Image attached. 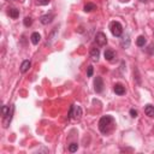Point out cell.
I'll return each mask as SVG.
<instances>
[{"label":"cell","instance_id":"cell-9","mask_svg":"<svg viewBox=\"0 0 154 154\" xmlns=\"http://www.w3.org/2000/svg\"><path fill=\"white\" fill-rule=\"evenodd\" d=\"M30 66H32V63H30V60H24L22 65H20V72L22 74H25L27 71L30 69Z\"/></svg>","mask_w":154,"mask_h":154},{"label":"cell","instance_id":"cell-25","mask_svg":"<svg viewBox=\"0 0 154 154\" xmlns=\"http://www.w3.org/2000/svg\"><path fill=\"white\" fill-rule=\"evenodd\" d=\"M120 1H129V0H120Z\"/></svg>","mask_w":154,"mask_h":154},{"label":"cell","instance_id":"cell-19","mask_svg":"<svg viewBox=\"0 0 154 154\" xmlns=\"http://www.w3.org/2000/svg\"><path fill=\"white\" fill-rule=\"evenodd\" d=\"M77 149H78V145H77V143H71V145L69 146V150H70L71 153L76 152Z\"/></svg>","mask_w":154,"mask_h":154},{"label":"cell","instance_id":"cell-11","mask_svg":"<svg viewBox=\"0 0 154 154\" xmlns=\"http://www.w3.org/2000/svg\"><path fill=\"white\" fill-rule=\"evenodd\" d=\"M104 56H105V59L108 60V61H112V60L115 59V52L112 49H106Z\"/></svg>","mask_w":154,"mask_h":154},{"label":"cell","instance_id":"cell-16","mask_svg":"<svg viewBox=\"0 0 154 154\" xmlns=\"http://www.w3.org/2000/svg\"><path fill=\"white\" fill-rule=\"evenodd\" d=\"M94 10H96V5L95 4H91V3L86 4V6H84V11L86 12H91V11H94Z\"/></svg>","mask_w":154,"mask_h":154},{"label":"cell","instance_id":"cell-5","mask_svg":"<svg viewBox=\"0 0 154 154\" xmlns=\"http://www.w3.org/2000/svg\"><path fill=\"white\" fill-rule=\"evenodd\" d=\"M95 42L99 45V46H105L107 44V37L104 33H98L96 36H95Z\"/></svg>","mask_w":154,"mask_h":154},{"label":"cell","instance_id":"cell-14","mask_svg":"<svg viewBox=\"0 0 154 154\" xmlns=\"http://www.w3.org/2000/svg\"><path fill=\"white\" fill-rule=\"evenodd\" d=\"M8 16L12 17L13 19H16L19 16V11H18L17 8H8Z\"/></svg>","mask_w":154,"mask_h":154},{"label":"cell","instance_id":"cell-18","mask_svg":"<svg viewBox=\"0 0 154 154\" xmlns=\"http://www.w3.org/2000/svg\"><path fill=\"white\" fill-rule=\"evenodd\" d=\"M23 23H24V25H25V27H30V25L33 24V19L30 18V17H25V18H24V20H23Z\"/></svg>","mask_w":154,"mask_h":154},{"label":"cell","instance_id":"cell-13","mask_svg":"<svg viewBox=\"0 0 154 154\" xmlns=\"http://www.w3.org/2000/svg\"><path fill=\"white\" fill-rule=\"evenodd\" d=\"M145 112H146V115L148 117H154V106L152 105H147L145 107Z\"/></svg>","mask_w":154,"mask_h":154},{"label":"cell","instance_id":"cell-10","mask_svg":"<svg viewBox=\"0 0 154 154\" xmlns=\"http://www.w3.org/2000/svg\"><path fill=\"white\" fill-rule=\"evenodd\" d=\"M115 93L116 94H118V95H123V94H125V88H124V86L123 84H120V83H117L116 86H115Z\"/></svg>","mask_w":154,"mask_h":154},{"label":"cell","instance_id":"cell-3","mask_svg":"<svg viewBox=\"0 0 154 154\" xmlns=\"http://www.w3.org/2000/svg\"><path fill=\"white\" fill-rule=\"evenodd\" d=\"M82 116V110L79 106H76V105H72L70 107V111H69V119L70 118H75V119H79Z\"/></svg>","mask_w":154,"mask_h":154},{"label":"cell","instance_id":"cell-20","mask_svg":"<svg viewBox=\"0 0 154 154\" xmlns=\"http://www.w3.org/2000/svg\"><path fill=\"white\" fill-rule=\"evenodd\" d=\"M10 110H11V107H10V106H4V107L1 108V113H3V116H4V117L8 115Z\"/></svg>","mask_w":154,"mask_h":154},{"label":"cell","instance_id":"cell-21","mask_svg":"<svg viewBox=\"0 0 154 154\" xmlns=\"http://www.w3.org/2000/svg\"><path fill=\"white\" fill-rule=\"evenodd\" d=\"M93 72H94L93 66L89 65V66H88V70H87V76H88V77H91V76H93Z\"/></svg>","mask_w":154,"mask_h":154},{"label":"cell","instance_id":"cell-23","mask_svg":"<svg viewBox=\"0 0 154 154\" xmlns=\"http://www.w3.org/2000/svg\"><path fill=\"white\" fill-rule=\"evenodd\" d=\"M41 5H47V4H49V0H40L39 1Z\"/></svg>","mask_w":154,"mask_h":154},{"label":"cell","instance_id":"cell-22","mask_svg":"<svg viewBox=\"0 0 154 154\" xmlns=\"http://www.w3.org/2000/svg\"><path fill=\"white\" fill-rule=\"evenodd\" d=\"M130 116H131L132 118H136V117H137V111L134 110V108H131V110H130Z\"/></svg>","mask_w":154,"mask_h":154},{"label":"cell","instance_id":"cell-24","mask_svg":"<svg viewBox=\"0 0 154 154\" xmlns=\"http://www.w3.org/2000/svg\"><path fill=\"white\" fill-rule=\"evenodd\" d=\"M140 1H142V3H145V1H147V0H140Z\"/></svg>","mask_w":154,"mask_h":154},{"label":"cell","instance_id":"cell-7","mask_svg":"<svg viewBox=\"0 0 154 154\" xmlns=\"http://www.w3.org/2000/svg\"><path fill=\"white\" fill-rule=\"evenodd\" d=\"M53 18H54V16H53L52 13H49V15H44V16L40 17V22L46 25V24H49L51 22H52Z\"/></svg>","mask_w":154,"mask_h":154},{"label":"cell","instance_id":"cell-12","mask_svg":"<svg viewBox=\"0 0 154 154\" xmlns=\"http://www.w3.org/2000/svg\"><path fill=\"white\" fill-rule=\"evenodd\" d=\"M30 40H32V42L34 45H37L40 42V40H41V35L39 33H33L32 36H30Z\"/></svg>","mask_w":154,"mask_h":154},{"label":"cell","instance_id":"cell-1","mask_svg":"<svg viewBox=\"0 0 154 154\" xmlns=\"http://www.w3.org/2000/svg\"><path fill=\"white\" fill-rule=\"evenodd\" d=\"M115 128V119L112 116H104L99 120V130L102 134H110Z\"/></svg>","mask_w":154,"mask_h":154},{"label":"cell","instance_id":"cell-2","mask_svg":"<svg viewBox=\"0 0 154 154\" xmlns=\"http://www.w3.org/2000/svg\"><path fill=\"white\" fill-rule=\"evenodd\" d=\"M110 30H111L112 35L116 36V37H119L123 34V27H122V24L119 22H116V20H115V22H111Z\"/></svg>","mask_w":154,"mask_h":154},{"label":"cell","instance_id":"cell-6","mask_svg":"<svg viewBox=\"0 0 154 154\" xmlns=\"http://www.w3.org/2000/svg\"><path fill=\"white\" fill-rule=\"evenodd\" d=\"M13 111H15V107H13V106H11V110H10L8 115L4 117V127H5V128H7V127H8V124L11 123V120H12V115H13Z\"/></svg>","mask_w":154,"mask_h":154},{"label":"cell","instance_id":"cell-8","mask_svg":"<svg viewBox=\"0 0 154 154\" xmlns=\"http://www.w3.org/2000/svg\"><path fill=\"white\" fill-rule=\"evenodd\" d=\"M99 57H100V51H99V48H91L90 49V58H91V60L93 61H98L99 60Z\"/></svg>","mask_w":154,"mask_h":154},{"label":"cell","instance_id":"cell-17","mask_svg":"<svg viewBox=\"0 0 154 154\" xmlns=\"http://www.w3.org/2000/svg\"><path fill=\"white\" fill-rule=\"evenodd\" d=\"M129 45H130V39H129V35H127V36L123 37V40H122V46L124 47V48H128Z\"/></svg>","mask_w":154,"mask_h":154},{"label":"cell","instance_id":"cell-4","mask_svg":"<svg viewBox=\"0 0 154 154\" xmlns=\"http://www.w3.org/2000/svg\"><path fill=\"white\" fill-rule=\"evenodd\" d=\"M94 89L96 93H101L102 89H104V81L100 76H96L94 79Z\"/></svg>","mask_w":154,"mask_h":154},{"label":"cell","instance_id":"cell-15","mask_svg":"<svg viewBox=\"0 0 154 154\" xmlns=\"http://www.w3.org/2000/svg\"><path fill=\"white\" fill-rule=\"evenodd\" d=\"M136 45L139 46V47H143L146 45V37L145 36H139L137 39H136Z\"/></svg>","mask_w":154,"mask_h":154}]
</instances>
